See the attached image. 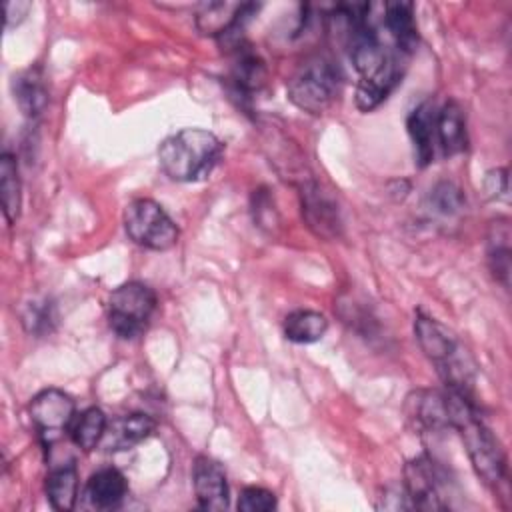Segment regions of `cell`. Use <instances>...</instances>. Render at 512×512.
I'll return each mask as SVG.
<instances>
[{
  "mask_svg": "<svg viewBox=\"0 0 512 512\" xmlns=\"http://www.w3.org/2000/svg\"><path fill=\"white\" fill-rule=\"evenodd\" d=\"M446 392L450 402V428L460 434L476 474L486 484H498L506 474V456L498 438L480 418L470 394L448 388Z\"/></svg>",
  "mask_w": 512,
  "mask_h": 512,
  "instance_id": "6da1fadb",
  "label": "cell"
},
{
  "mask_svg": "<svg viewBox=\"0 0 512 512\" xmlns=\"http://www.w3.org/2000/svg\"><path fill=\"white\" fill-rule=\"evenodd\" d=\"M224 144L216 134L202 128H184L168 136L158 148L164 174L176 182H198L218 164Z\"/></svg>",
  "mask_w": 512,
  "mask_h": 512,
  "instance_id": "7a4b0ae2",
  "label": "cell"
},
{
  "mask_svg": "<svg viewBox=\"0 0 512 512\" xmlns=\"http://www.w3.org/2000/svg\"><path fill=\"white\" fill-rule=\"evenodd\" d=\"M414 334L424 354L436 364L444 386L448 390L470 394L474 384V362L458 342L456 334L422 312L416 314Z\"/></svg>",
  "mask_w": 512,
  "mask_h": 512,
  "instance_id": "3957f363",
  "label": "cell"
},
{
  "mask_svg": "<svg viewBox=\"0 0 512 512\" xmlns=\"http://www.w3.org/2000/svg\"><path fill=\"white\" fill-rule=\"evenodd\" d=\"M340 84L338 66L326 56L306 60L288 82V98L310 114H322L334 100Z\"/></svg>",
  "mask_w": 512,
  "mask_h": 512,
  "instance_id": "277c9868",
  "label": "cell"
},
{
  "mask_svg": "<svg viewBox=\"0 0 512 512\" xmlns=\"http://www.w3.org/2000/svg\"><path fill=\"white\" fill-rule=\"evenodd\" d=\"M156 310V294L150 286L128 282L118 286L108 298V324L118 338L140 336Z\"/></svg>",
  "mask_w": 512,
  "mask_h": 512,
  "instance_id": "5b68a950",
  "label": "cell"
},
{
  "mask_svg": "<svg viewBox=\"0 0 512 512\" xmlns=\"http://www.w3.org/2000/svg\"><path fill=\"white\" fill-rule=\"evenodd\" d=\"M124 230L132 242L150 250H168L178 242V226L150 198H136L124 208Z\"/></svg>",
  "mask_w": 512,
  "mask_h": 512,
  "instance_id": "8992f818",
  "label": "cell"
},
{
  "mask_svg": "<svg viewBox=\"0 0 512 512\" xmlns=\"http://www.w3.org/2000/svg\"><path fill=\"white\" fill-rule=\"evenodd\" d=\"M446 476L444 470L428 454H420L404 468V490L412 508L418 510H444L446 502Z\"/></svg>",
  "mask_w": 512,
  "mask_h": 512,
  "instance_id": "52a82bcc",
  "label": "cell"
},
{
  "mask_svg": "<svg viewBox=\"0 0 512 512\" xmlns=\"http://www.w3.org/2000/svg\"><path fill=\"white\" fill-rule=\"evenodd\" d=\"M300 206L308 228L326 240H334L342 232V216L336 198L330 190L322 188L318 182L306 178L300 182Z\"/></svg>",
  "mask_w": 512,
  "mask_h": 512,
  "instance_id": "ba28073f",
  "label": "cell"
},
{
  "mask_svg": "<svg viewBox=\"0 0 512 512\" xmlns=\"http://www.w3.org/2000/svg\"><path fill=\"white\" fill-rule=\"evenodd\" d=\"M74 408V400L66 392L58 388H46L32 398L28 410L44 442L50 444L66 426L72 424Z\"/></svg>",
  "mask_w": 512,
  "mask_h": 512,
  "instance_id": "9c48e42d",
  "label": "cell"
},
{
  "mask_svg": "<svg viewBox=\"0 0 512 512\" xmlns=\"http://www.w3.org/2000/svg\"><path fill=\"white\" fill-rule=\"evenodd\" d=\"M404 412L410 426L420 434L450 428V402L446 390H414L406 398Z\"/></svg>",
  "mask_w": 512,
  "mask_h": 512,
  "instance_id": "30bf717a",
  "label": "cell"
},
{
  "mask_svg": "<svg viewBox=\"0 0 512 512\" xmlns=\"http://www.w3.org/2000/svg\"><path fill=\"white\" fill-rule=\"evenodd\" d=\"M192 484L200 508L224 510L228 506L226 474L216 460L208 456H198L192 468Z\"/></svg>",
  "mask_w": 512,
  "mask_h": 512,
  "instance_id": "8fae6325",
  "label": "cell"
},
{
  "mask_svg": "<svg viewBox=\"0 0 512 512\" xmlns=\"http://www.w3.org/2000/svg\"><path fill=\"white\" fill-rule=\"evenodd\" d=\"M154 430H156V422L146 414L116 416L106 424L100 444L110 452L130 450L136 444L144 442Z\"/></svg>",
  "mask_w": 512,
  "mask_h": 512,
  "instance_id": "7c38bea8",
  "label": "cell"
},
{
  "mask_svg": "<svg viewBox=\"0 0 512 512\" xmlns=\"http://www.w3.org/2000/svg\"><path fill=\"white\" fill-rule=\"evenodd\" d=\"M436 108L430 100L418 104L406 120V128L414 146V158L420 168L428 166L436 148Z\"/></svg>",
  "mask_w": 512,
  "mask_h": 512,
  "instance_id": "4fadbf2b",
  "label": "cell"
},
{
  "mask_svg": "<svg viewBox=\"0 0 512 512\" xmlns=\"http://www.w3.org/2000/svg\"><path fill=\"white\" fill-rule=\"evenodd\" d=\"M400 78H402L400 60L398 56H392L388 64L382 70H378L374 76L360 78L356 86V106L364 112L374 110L388 98V94L394 90Z\"/></svg>",
  "mask_w": 512,
  "mask_h": 512,
  "instance_id": "5bb4252c",
  "label": "cell"
},
{
  "mask_svg": "<svg viewBox=\"0 0 512 512\" xmlns=\"http://www.w3.org/2000/svg\"><path fill=\"white\" fill-rule=\"evenodd\" d=\"M436 142L444 156H454L466 150V116L456 100H448L436 114Z\"/></svg>",
  "mask_w": 512,
  "mask_h": 512,
  "instance_id": "9a60e30c",
  "label": "cell"
},
{
  "mask_svg": "<svg viewBox=\"0 0 512 512\" xmlns=\"http://www.w3.org/2000/svg\"><path fill=\"white\" fill-rule=\"evenodd\" d=\"M230 82L236 94L250 98L258 92L266 82V66L258 54L248 50V46L240 44L234 50V60L230 66Z\"/></svg>",
  "mask_w": 512,
  "mask_h": 512,
  "instance_id": "2e32d148",
  "label": "cell"
},
{
  "mask_svg": "<svg viewBox=\"0 0 512 512\" xmlns=\"http://www.w3.org/2000/svg\"><path fill=\"white\" fill-rule=\"evenodd\" d=\"M384 24L400 54H412L418 46V28L412 2H388L384 6Z\"/></svg>",
  "mask_w": 512,
  "mask_h": 512,
  "instance_id": "e0dca14e",
  "label": "cell"
},
{
  "mask_svg": "<svg viewBox=\"0 0 512 512\" xmlns=\"http://www.w3.org/2000/svg\"><path fill=\"white\" fill-rule=\"evenodd\" d=\"M128 492L126 478L116 468H100L86 482V496L94 508L110 510L122 504Z\"/></svg>",
  "mask_w": 512,
  "mask_h": 512,
  "instance_id": "ac0fdd59",
  "label": "cell"
},
{
  "mask_svg": "<svg viewBox=\"0 0 512 512\" xmlns=\"http://www.w3.org/2000/svg\"><path fill=\"white\" fill-rule=\"evenodd\" d=\"M12 92L18 108L28 118H36L48 106V88L44 74L38 66L24 70L12 82Z\"/></svg>",
  "mask_w": 512,
  "mask_h": 512,
  "instance_id": "d6986e66",
  "label": "cell"
},
{
  "mask_svg": "<svg viewBox=\"0 0 512 512\" xmlns=\"http://www.w3.org/2000/svg\"><path fill=\"white\" fill-rule=\"evenodd\" d=\"M46 494L52 508L60 512H68L74 508L78 496V470L74 462L62 464L60 468H54L48 474Z\"/></svg>",
  "mask_w": 512,
  "mask_h": 512,
  "instance_id": "ffe728a7",
  "label": "cell"
},
{
  "mask_svg": "<svg viewBox=\"0 0 512 512\" xmlns=\"http://www.w3.org/2000/svg\"><path fill=\"white\" fill-rule=\"evenodd\" d=\"M326 330V316L314 310H294L284 318V336L296 344L316 342L326 334Z\"/></svg>",
  "mask_w": 512,
  "mask_h": 512,
  "instance_id": "44dd1931",
  "label": "cell"
},
{
  "mask_svg": "<svg viewBox=\"0 0 512 512\" xmlns=\"http://www.w3.org/2000/svg\"><path fill=\"white\" fill-rule=\"evenodd\" d=\"M488 266L496 280L508 286L510 276V228L508 220L492 222L488 234Z\"/></svg>",
  "mask_w": 512,
  "mask_h": 512,
  "instance_id": "7402d4cb",
  "label": "cell"
},
{
  "mask_svg": "<svg viewBox=\"0 0 512 512\" xmlns=\"http://www.w3.org/2000/svg\"><path fill=\"white\" fill-rule=\"evenodd\" d=\"M106 416L100 408L92 406V408H86L80 416H76L70 424V436H72V442L82 448L84 452H90L94 450L100 442H102V436H104V430H106Z\"/></svg>",
  "mask_w": 512,
  "mask_h": 512,
  "instance_id": "603a6c76",
  "label": "cell"
},
{
  "mask_svg": "<svg viewBox=\"0 0 512 512\" xmlns=\"http://www.w3.org/2000/svg\"><path fill=\"white\" fill-rule=\"evenodd\" d=\"M0 196H2V212L8 224L18 220L20 214V178L14 156L2 154L0 158Z\"/></svg>",
  "mask_w": 512,
  "mask_h": 512,
  "instance_id": "cb8c5ba5",
  "label": "cell"
},
{
  "mask_svg": "<svg viewBox=\"0 0 512 512\" xmlns=\"http://www.w3.org/2000/svg\"><path fill=\"white\" fill-rule=\"evenodd\" d=\"M242 4H228V2H214V4H206L204 12L198 14L196 24L198 30L204 34H214V36H222L238 18Z\"/></svg>",
  "mask_w": 512,
  "mask_h": 512,
  "instance_id": "d4e9b609",
  "label": "cell"
},
{
  "mask_svg": "<svg viewBox=\"0 0 512 512\" xmlns=\"http://www.w3.org/2000/svg\"><path fill=\"white\" fill-rule=\"evenodd\" d=\"M56 306L50 300H32L24 306L22 324L30 334H50L56 326Z\"/></svg>",
  "mask_w": 512,
  "mask_h": 512,
  "instance_id": "484cf974",
  "label": "cell"
},
{
  "mask_svg": "<svg viewBox=\"0 0 512 512\" xmlns=\"http://www.w3.org/2000/svg\"><path fill=\"white\" fill-rule=\"evenodd\" d=\"M428 206L436 214L452 216V214L462 210L464 194H462V190L454 182L442 180V182H436L430 188V192H428Z\"/></svg>",
  "mask_w": 512,
  "mask_h": 512,
  "instance_id": "4316f807",
  "label": "cell"
},
{
  "mask_svg": "<svg viewBox=\"0 0 512 512\" xmlns=\"http://www.w3.org/2000/svg\"><path fill=\"white\" fill-rule=\"evenodd\" d=\"M276 508V496L260 486H248L240 492L238 510L240 512H270Z\"/></svg>",
  "mask_w": 512,
  "mask_h": 512,
  "instance_id": "83f0119b",
  "label": "cell"
},
{
  "mask_svg": "<svg viewBox=\"0 0 512 512\" xmlns=\"http://www.w3.org/2000/svg\"><path fill=\"white\" fill-rule=\"evenodd\" d=\"M32 4L26 0H12V2H4V26L10 30L14 26H18L26 14L30 12Z\"/></svg>",
  "mask_w": 512,
  "mask_h": 512,
  "instance_id": "f1b7e54d",
  "label": "cell"
},
{
  "mask_svg": "<svg viewBox=\"0 0 512 512\" xmlns=\"http://www.w3.org/2000/svg\"><path fill=\"white\" fill-rule=\"evenodd\" d=\"M484 186H486V192L492 198H498V196L506 194L508 192V172H506V168H498V170L488 172Z\"/></svg>",
  "mask_w": 512,
  "mask_h": 512,
  "instance_id": "f546056e",
  "label": "cell"
}]
</instances>
